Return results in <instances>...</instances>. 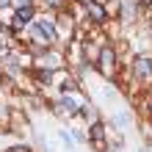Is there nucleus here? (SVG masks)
Masks as SVG:
<instances>
[{"instance_id": "obj_1", "label": "nucleus", "mask_w": 152, "mask_h": 152, "mask_svg": "<svg viewBox=\"0 0 152 152\" xmlns=\"http://www.w3.org/2000/svg\"><path fill=\"white\" fill-rule=\"evenodd\" d=\"M31 42H36V44H42V50H47V47H53V42H56V36H58V25L50 20V17H39V20H33V25H31Z\"/></svg>"}, {"instance_id": "obj_2", "label": "nucleus", "mask_w": 152, "mask_h": 152, "mask_svg": "<svg viewBox=\"0 0 152 152\" xmlns=\"http://www.w3.org/2000/svg\"><path fill=\"white\" fill-rule=\"evenodd\" d=\"M33 20H36V8H33V6L17 8L14 17H11V33H20V31H25V28H31Z\"/></svg>"}, {"instance_id": "obj_3", "label": "nucleus", "mask_w": 152, "mask_h": 152, "mask_svg": "<svg viewBox=\"0 0 152 152\" xmlns=\"http://www.w3.org/2000/svg\"><path fill=\"white\" fill-rule=\"evenodd\" d=\"M97 69H100L102 75H113V72H116V50L111 47V44H102V47H100Z\"/></svg>"}, {"instance_id": "obj_4", "label": "nucleus", "mask_w": 152, "mask_h": 152, "mask_svg": "<svg viewBox=\"0 0 152 152\" xmlns=\"http://www.w3.org/2000/svg\"><path fill=\"white\" fill-rule=\"evenodd\" d=\"M61 64H64V56H61L58 50H53V47L42 50L39 58H36V66H39V69H47V72H56Z\"/></svg>"}, {"instance_id": "obj_5", "label": "nucleus", "mask_w": 152, "mask_h": 152, "mask_svg": "<svg viewBox=\"0 0 152 152\" xmlns=\"http://www.w3.org/2000/svg\"><path fill=\"white\" fill-rule=\"evenodd\" d=\"M88 141H91L97 149H105V144H108V127H105L100 119H94L91 127H88Z\"/></svg>"}, {"instance_id": "obj_6", "label": "nucleus", "mask_w": 152, "mask_h": 152, "mask_svg": "<svg viewBox=\"0 0 152 152\" xmlns=\"http://www.w3.org/2000/svg\"><path fill=\"white\" fill-rule=\"evenodd\" d=\"M86 17L94 25H105V22H108V6L100 3V0H91V3L86 6Z\"/></svg>"}, {"instance_id": "obj_7", "label": "nucleus", "mask_w": 152, "mask_h": 152, "mask_svg": "<svg viewBox=\"0 0 152 152\" xmlns=\"http://www.w3.org/2000/svg\"><path fill=\"white\" fill-rule=\"evenodd\" d=\"M133 72H136L138 80L152 83V56H138V58H136V64H133Z\"/></svg>"}, {"instance_id": "obj_8", "label": "nucleus", "mask_w": 152, "mask_h": 152, "mask_svg": "<svg viewBox=\"0 0 152 152\" xmlns=\"http://www.w3.org/2000/svg\"><path fill=\"white\" fill-rule=\"evenodd\" d=\"M138 0H119V20L124 25H130V22H136V17H138Z\"/></svg>"}, {"instance_id": "obj_9", "label": "nucleus", "mask_w": 152, "mask_h": 152, "mask_svg": "<svg viewBox=\"0 0 152 152\" xmlns=\"http://www.w3.org/2000/svg\"><path fill=\"white\" fill-rule=\"evenodd\" d=\"M56 108L64 111V113H69V116H75V113H80V102L75 100L72 94H61L58 102H56Z\"/></svg>"}, {"instance_id": "obj_10", "label": "nucleus", "mask_w": 152, "mask_h": 152, "mask_svg": "<svg viewBox=\"0 0 152 152\" xmlns=\"http://www.w3.org/2000/svg\"><path fill=\"white\" fill-rule=\"evenodd\" d=\"M75 88H77V80L72 75H64V77L58 80V91L61 94H69V91H75Z\"/></svg>"}, {"instance_id": "obj_11", "label": "nucleus", "mask_w": 152, "mask_h": 152, "mask_svg": "<svg viewBox=\"0 0 152 152\" xmlns=\"http://www.w3.org/2000/svg\"><path fill=\"white\" fill-rule=\"evenodd\" d=\"M47 8H53V11H64L66 8V0H42Z\"/></svg>"}, {"instance_id": "obj_12", "label": "nucleus", "mask_w": 152, "mask_h": 152, "mask_svg": "<svg viewBox=\"0 0 152 152\" xmlns=\"http://www.w3.org/2000/svg\"><path fill=\"white\" fill-rule=\"evenodd\" d=\"M127 122H130V116H127V113H124V111L113 116V124H116V127H127Z\"/></svg>"}, {"instance_id": "obj_13", "label": "nucleus", "mask_w": 152, "mask_h": 152, "mask_svg": "<svg viewBox=\"0 0 152 152\" xmlns=\"http://www.w3.org/2000/svg\"><path fill=\"white\" fill-rule=\"evenodd\" d=\"M77 116H86V119H91V116H94V105L83 102V105H80V113H77Z\"/></svg>"}, {"instance_id": "obj_14", "label": "nucleus", "mask_w": 152, "mask_h": 152, "mask_svg": "<svg viewBox=\"0 0 152 152\" xmlns=\"http://www.w3.org/2000/svg\"><path fill=\"white\" fill-rule=\"evenodd\" d=\"M58 136H61V141H64L66 147H72V144H75V138H72V133H69V130H58Z\"/></svg>"}, {"instance_id": "obj_15", "label": "nucleus", "mask_w": 152, "mask_h": 152, "mask_svg": "<svg viewBox=\"0 0 152 152\" xmlns=\"http://www.w3.org/2000/svg\"><path fill=\"white\" fill-rule=\"evenodd\" d=\"M6 152H31V147L28 144H14V147H8Z\"/></svg>"}, {"instance_id": "obj_16", "label": "nucleus", "mask_w": 152, "mask_h": 152, "mask_svg": "<svg viewBox=\"0 0 152 152\" xmlns=\"http://www.w3.org/2000/svg\"><path fill=\"white\" fill-rule=\"evenodd\" d=\"M69 133H72V138H75V144H80V141H86V136H83V133H80V130H69Z\"/></svg>"}, {"instance_id": "obj_17", "label": "nucleus", "mask_w": 152, "mask_h": 152, "mask_svg": "<svg viewBox=\"0 0 152 152\" xmlns=\"http://www.w3.org/2000/svg\"><path fill=\"white\" fill-rule=\"evenodd\" d=\"M22 6H33V0H17V8H22Z\"/></svg>"}, {"instance_id": "obj_18", "label": "nucleus", "mask_w": 152, "mask_h": 152, "mask_svg": "<svg viewBox=\"0 0 152 152\" xmlns=\"http://www.w3.org/2000/svg\"><path fill=\"white\" fill-rule=\"evenodd\" d=\"M138 6L141 8H152V0H138Z\"/></svg>"}, {"instance_id": "obj_19", "label": "nucleus", "mask_w": 152, "mask_h": 152, "mask_svg": "<svg viewBox=\"0 0 152 152\" xmlns=\"http://www.w3.org/2000/svg\"><path fill=\"white\" fill-rule=\"evenodd\" d=\"M3 53H6V44H3V39H0V56H3Z\"/></svg>"}, {"instance_id": "obj_20", "label": "nucleus", "mask_w": 152, "mask_h": 152, "mask_svg": "<svg viewBox=\"0 0 152 152\" xmlns=\"http://www.w3.org/2000/svg\"><path fill=\"white\" fill-rule=\"evenodd\" d=\"M8 3H11V0H0V8H6Z\"/></svg>"}, {"instance_id": "obj_21", "label": "nucleus", "mask_w": 152, "mask_h": 152, "mask_svg": "<svg viewBox=\"0 0 152 152\" xmlns=\"http://www.w3.org/2000/svg\"><path fill=\"white\" fill-rule=\"evenodd\" d=\"M77 3H83V6H88V3H91V0H77Z\"/></svg>"}, {"instance_id": "obj_22", "label": "nucleus", "mask_w": 152, "mask_h": 152, "mask_svg": "<svg viewBox=\"0 0 152 152\" xmlns=\"http://www.w3.org/2000/svg\"><path fill=\"white\" fill-rule=\"evenodd\" d=\"M0 31H6V25H3V22H0Z\"/></svg>"}, {"instance_id": "obj_23", "label": "nucleus", "mask_w": 152, "mask_h": 152, "mask_svg": "<svg viewBox=\"0 0 152 152\" xmlns=\"http://www.w3.org/2000/svg\"><path fill=\"white\" fill-rule=\"evenodd\" d=\"M149 28H152V20H149Z\"/></svg>"}, {"instance_id": "obj_24", "label": "nucleus", "mask_w": 152, "mask_h": 152, "mask_svg": "<svg viewBox=\"0 0 152 152\" xmlns=\"http://www.w3.org/2000/svg\"><path fill=\"white\" fill-rule=\"evenodd\" d=\"M0 80H3V75H0Z\"/></svg>"}]
</instances>
